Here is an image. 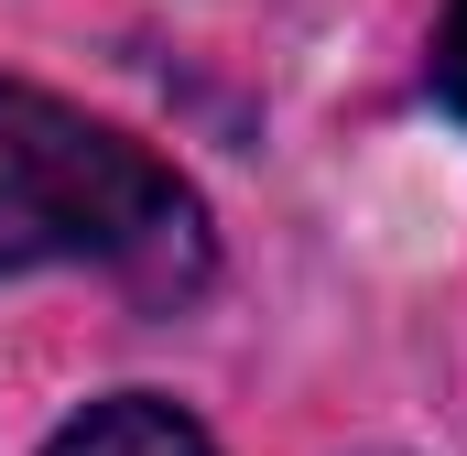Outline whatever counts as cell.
Returning a JSON list of instances; mask_svg holds the SVG:
<instances>
[{
    "label": "cell",
    "instance_id": "obj_1",
    "mask_svg": "<svg viewBox=\"0 0 467 456\" xmlns=\"http://www.w3.org/2000/svg\"><path fill=\"white\" fill-rule=\"evenodd\" d=\"M99 261L130 294L174 305L207 283V207L130 130L44 88H0V272Z\"/></svg>",
    "mask_w": 467,
    "mask_h": 456
},
{
    "label": "cell",
    "instance_id": "obj_2",
    "mask_svg": "<svg viewBox=\"0 0 467 456\" xmlns=\"http://www.w3.org/2000/svg\"><path fill=\"white\" fill-rule=\"evenodd\" d=\"M44 456H218V446L196 435V413H174L152 391H119V402H88Z\"/></svg>",
    "mask_w": 467,
    "mask_h": 456
},
{
    "label": "cell",
    "instance_id": "obj_3",
    "mask_svg": "<svg viewBox=\"0 0 467 456\" xmlns=\"http://www.w3.org/2000/svg\"><path fill=\"white\" fill-rule=\"evenodd\" d=\"M435 88H446V109L467 119V0H446V33H435Z\"/></svg>",
    "mask_w": 467,
    "mask_h": 456
}]
</instances>
